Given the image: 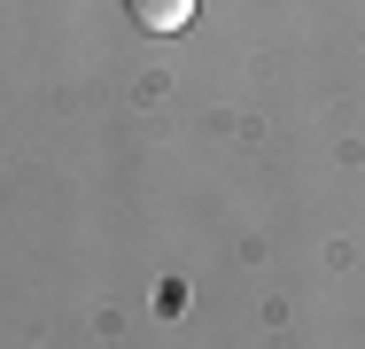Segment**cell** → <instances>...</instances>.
<instances>
[{"label":"cell","mask_w":365,"mask_h":349,"mask_svg":"<svg viewBox=\"0 0 365 349\" xmlns=\"http://www.w3.org/2000/svg\"><path fill=\"white\" fill-rule=\"evenodd\" d=\"M195 8H202V0H125V16H133L140 31H187Z\"/></svg>","instance_id":"obj_1"}]
</instances>
